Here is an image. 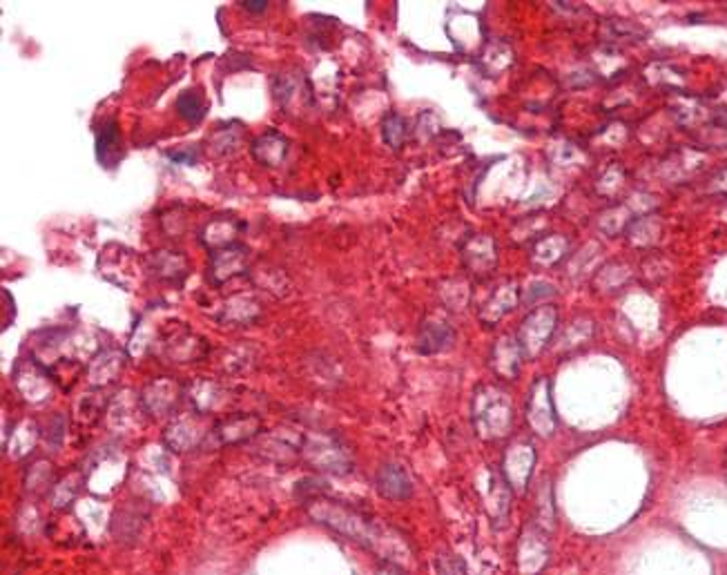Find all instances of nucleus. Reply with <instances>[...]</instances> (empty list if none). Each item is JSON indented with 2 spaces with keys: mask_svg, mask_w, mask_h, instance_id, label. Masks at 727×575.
<instances>
[{
  "mask_svg": "<svg viewBox=\"0 0 727 575\" xmlns=\"http://www.w3.org/2000/svg\"><path fill=\"white\" fill-rule=\"evenodd\" d=\"M310 515L319 522L333 529L335 533L351 538L353 542L362 544L364 549L373 551L380 558L389 562H404L409 560V544L393 529H386L377 520L368 518V515L351 509V506L317 500L310 506Z\"/></svg>",
  "mask_w": 727,
  "mask_h": 575,
  "instance_id": "f257e3e1",
  "label": "nucleus"
},
{
  "mask_svg": "<svg viewBox=\"0 0 727 575\" xmlns=\"http://www.w3.org/2000/svg\"><path fill=\"white\" fill-rule=\"evenodd\" d=\"M473 422L478 433L487 440L509 435L513 424V408L509 395L496 386H482L473 404Z\"/></svg>",
  "mask_w": 727,
  "mask_h": 575,
  "instance_id": "f03ea898",
  "label": "nucleus"
},
{
  "mask_svg": "<svg viewBox=\"0 0 727 575\" xmlns=\"http://www.w3.org/2000/svg\"><path fill=\"white\" fill-rule=\"evenodd\" d=\"M558 324V313L556 308L545 306L531 313L525 321H522V328L518 333V344L522 348L525 357L540 355L542 350L547 348L551 335H554Z\"/></svg>",
  "mask_w": 727,
  "mask_h": 575,
  "instance_id": "7ed1b4c3",
  "label": "nucleus"
},
{
  "mask_svg": "<svg viewBox=\"0 0 727 575\" xmlns=\"http://www.w3.org/2000/svg\"><path fill=\"white\" fill-rule=\"evenodd\" d=\"M549 540L547 533L540 529V526H529V529L522 531L516 549V564L522 575H538L542 569L547 567L549 562Z\"/></svg>",
  "mask_w": 727,
  "mask_h": 575,
  "instance_id": "20e7f679",
  "label": "nucleus"
},
{
  "mask_svg": "<svg viewBox=\"0 0 727 575\" xmlns=\"http://www.w3.org/2000/svg\"><path fill=\"white\" fill-rule=\"evenodd\" d=\"M527 419L533 431L542 437H551L558 428L556 419V408L554 399H551V384L545 377L538 379V384L533 386L529 404H527Z\"/></svg>",
  "mask_w": 727,
  "mask_h": 575,
  "instance_id": "39448f33",
  "label": "nucleus"
},
{
  "mask_svg": "<svg viewBox=\"0 0 727 575\" xmlns=\"http://www.w3.org/2000/svg\"><path fill=\"white\" fill-rule=\"evenodd\" d=\"M375 489L391 502H404L413 495V480L402 464H384L375 477Z\"/></svg>",
  "mask_w": 727,
  "mask_h": 575,
  "instance_id": "423d86ee",
  "label": "nucleus"
},
{
  "mask_svg": "<svg viewBox=\"0 0 727 575\" xmlns=\"http://www.w3.org/2000/svg\"><path fill=\"white\" fill-rule=\"evenodd\" d=\"M533 464H536V451L529 442H518L509 448L507 457H504V475H507L511 489L525 491Z\"/></svg>",
  "mask_w": 727,
  "mask_h": 575,
  "instance_id": "0eeeda50",
  "label": "nucleus"
},
{
  "mask_svg": "<svg viewBox=\"0 0 727 575\" xmlns=\"http://www.w3.org/2000/svg\"><path fill=\"white\" fill-rule=\"evenodd\" d=\"M525 353L518 344V337H502L493 348V370L504 379H513L520 373Z\"/></svg>",
  "mask_w": 727,
  "mask_h": 575,
  "instance_id": "6e6552de",
  "label": "nucleus"
},
{
  "mask_svg": "<svg viewBox=\"0 0 727 575\" xmlns=\"http://www.w3.org/2000/svg\"><path fill=\"white\" fill-rule=\"evenodd\" d=\"M455 341V333L449 324L444 321H429V324L422 326L420 333V350L424 355H433V353H442L453 346Z\"/></svg>",
  "mask_w": 727,
  "mask_h": 575,
  "instance_id": "1a4fd4ad",
  "label": "nucleus"
},
{
  "mask_svg": "<svg viewBox=\"0 0 727 575\" xmlns=\"http://www.w3.org/2000/svg\"><path fill=\"white\" fill-rule=\"evenodd\" d=\"M101 130L103 132L99 134V161L105 165V168H114L110 154L114 152V157H119L121 136H119V132H116V123L114 121L105 123Z\"/></svg>",
  "mask_w": 727,
  "mask_h": 575,
  "instance_id": "9d476101",
  "label": "nucleus"
},
{
  "mask_svg": "<svg viewBox=\"0 0 727 575\" xmlns=\"http://www.w3.org/2000/svg\"><path fill=\"white\" fill-rule=\"evenodd\" d=\"M177 110L183 119L199 123L203 119V110H206V107H203V99L197 92H183L177 101Z\"/></svg>",
  "mask_w": 727,
  "mask_h": 575,
  "instance_id": "9b49d317",
  "label": "nucleus"
},
{
  "mask_svg": "<svg viewBox=\"0 0 727 575\" xmlns=\"http://www.w3.org/2000/svg\"><path fill=\"white\" fill-rule=\"evenodd\" d=\"M404 128H406V125H404L402 116L391 114L389 119L384 121V139H386V143L393 145V148H397V145H400L404 141V136H406Z\"/></svg>",
  "mask_w": 727,
  "mask_h": 575,
  "instance_id": "f8f14e48",
  "label": "nucleus"
},
{
  "mask_svg": "<svg viewBox=\"0 0 727 575\" xmlns=\"http://www.w3.org/2000/svg\"><path fill=\"white\" fill-rule=\"evenodd\" d=\"M455 564H458V560L451 558V555H447V558H440L438 560L440 575H458L460 567H455Z\"/></svg>",
  "mask_w": 727,
  "mask_h": 575,
  "instance_id": "ddd939ff",
  "label": "nucleus"
},
{
  "mask_svg": "<svg viewBox=\"0 0 727 575\" xmlns=\"http://www.w3.org/2000/svg\"><path fill=\"white\" fill-rule=\"evenodd\" d=\"M244 7L248 9V12L261 14V12H266V7H268V3H266V0H246V3H244Z\"/></svg>",
  "mask_w": 727,
  "mask_h": 575,
  "instance_id": "4468645a",
  "label": "nucleus"
},
{
  "mask_svg": "<svg viewBox=\"0 0 727 575\" xmlns=\"http://www.w3.org/2000/svg\"><path fill=\"white\" fill-rule=\"evenodd\" d=\"M380 575H400V573H397V571H393V569H386V571H382Z\"/></svg>",
  "mask_w": 727,
  "mask_h": 575,
  "instance_id": "2eb2a0df",
  "label": "nucleus"
}]
</instances>
